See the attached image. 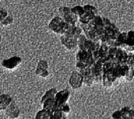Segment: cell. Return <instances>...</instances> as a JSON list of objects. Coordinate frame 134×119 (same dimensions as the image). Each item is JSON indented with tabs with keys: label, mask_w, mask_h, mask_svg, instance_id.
<instances>
[{
	"label": "cell",
	"mask_w": 134,
	"mask_h": 119,
	"mask_svg": "<svg viewBox=\"0 0 134 119\" xmlns=\"http://www.w3.org/2000/svg\"><path fill=\"white\" fill-rule=\"evenodd\" d=\"M84 12L79 17V22L80 24L87 25L97 16V9L96 8L90 4L83 6Z\"/></svg>",
	"instance_id": "5"
},
{
	"label": "cell",
	"mask_w": 134,
	"mask_h": 119,
	"mask_svg": "<svg viewBox=\"0 0 134 119\" xmlns=\"http://www.w3.org/2000/svg\"><path fill=\"white\" fill-rule=\"evenodd\" d=\"M69 83L71 87L74 90L81 88L84 84L83 74L77 70L73 71L69 78Z\"/></svg>",
	"instance_id": "8"
},
{
	"label": "cell",
	"mask_w": 134,
	"mask_h": 119,
	"mask_svg": "<svg viewBox=\"0 0 134 119\" xmlns=\"http://www.w3.org/2000/svg\"><path fill=\"white\" fill-rule=\"evenodd\" d=\"M80 26L87 39L94 42H100L104 31L102 17L97 15L88 24H80Z\"/></svg>",
	"instance_id": "1"
},
{
	"label": "cell",
	"mask_w": 134,
	"mask_h": 119,
	"mask_svg": "<svg viewBox=\"0 0 134 119\" xmlns=\"http://www.w3.org/2000/svg\"><path fill=\"white\" fill-rule=\"evenodd\" d=\"M87 39V37L84 34H82L81 36L80 37L78 40V48L79 50H84V44Z\"/></svg>",
	"instance_id": "29"
},
{
	"label": "cell",
	"mask_w": 134,
	"mask_h": 119,
	"mask_svg": "<svg viewBox=\"0 0 134 119\" xmlns=\"http://www.w3.org/2000/svg\"><path fill=\"white\" fill-rule=\"evenodd\" d=\"M88 57L89 53L87 51L85 50H79L76 55V62L87 63Z\"/></svg>",
	"instance_id": "22"
},
{
	"label": "cell",
	"mask_w": 134,
	"mask_h": 119,
	"mask_svg": "<svg viewBox=\"0 0 134 119\" xmlns=\"http://www.w3.org/2000/svg\"><path fill=\"white\" fill-rule=\"evenodd\" d=\"M126 51L129 52L134 51V31H127V38L124 48Z\"/></svg>",
	"instance_id": "18"
},
{
	"label": "cell",
	"mask_w": 134,
	"mask_h": 119,
	"mask_svg": "<svg viewBox=\"0 0 134 119\" xmlns=\"http://www.w3.org/2000/svg\"><path fill=\"white\" fill-rule=\"evenodd\" d=\"M128 53L125 50L117 48L112 63L115 65L126 64Z\"/></svg>",
	"instance_id": "11"
},
{
	"label": "cell",
	"mask_w": 134,
	"mask_h": 119,
	"mask_svg": "<svg viewBox=\"0 0 134 119\" xmlns=\"http://www.w3.org/2000/svg\"><path fill=\"white\" fill-rule=\"evenodd\" d=\"M52 112V119H66V114L60 110H56Z\"/></svg>",
	"instance_id": "27"
},
{
	"label": "cell",
	"mask_w": 134,
	"mask_h": 119,
	"mask_svg": "<svg viewBox=\"0 0 134 119\" xmlns=\"http://www.w3.org/2000/svg\"><path fill=\"white\" fill-rule=\"evenodd\" d=\"M69 26L60 16L54 17L48 24V27L51 31L61 36L65 34Z\"/></svg>",
	"instance_id": "4"
},
{
	"label": "cell",
	"mask_w": 134,
	"mask_h": 119,
	"mask_svg": "<svg viewBox=\"0 0 134 119\" xmlns=\"http://www.w3.org/2000/svg\"><path fill=\"white\" fill-rule=\"evenodd\" d=\"M14 21V18L12 16L8 15L6 18H5L4 19L1 21V24L4 26H7L13 24Z\"/></svg>",
	"instance_id": "31"
},
{
	"label": "cell",
	"mask_w": 134,
	"mask_h": 119,
	"mask_svg": "<svg viewBox=\"0 0 134 119\" xmlns=\"http://www.w3.org/2000/svg\"><path fill=\"white\" fill-rule=\"evenodd\" d=\"M127 32L121 33L115 42L114 47L121 48L124 49L125 47V41L127 38Z\"/></svg>",
	"instance_id": "25"
},
{
	"label": "cell",
	"mask_w": 134,
	"mask_h": 119,
	"mask_svg": "<svg viewBox=\"0 0 134 119\" xmlns=\"http://www.w3.org/2000/svg\"><path fill=\"white\" fill-rule=\"evenodd\" d=\"M5 114L11 119L17 118L20 114V110L16 104L15 102L13 101L11 104L5 111Z\"/></svg>",
	"instance_id": "16"
},
{
	"label": "cell",
	"mask_w": 134,
	"mask_h": 119,
	"mask_svg": "<svg viewBox=\"0 0 134 119\" xmlns=\"http://www.w3.org/2000/svg\"><path fill=\"white\" fill-rule=\"evenodd\" d=\"M133 77H134V69L130 68L128 75L126 77L125 80L128 81H130L133 79Z\"/></svg>",
	"instance_id": "34"
},
{
	"label": "cell",
	"mask_w": 134,
	"mask_h": 119,
	"mask_svg": "<svg viewBox=\"0 0 134 119\" xmlns=\"http://www.w3.org/2000/svg\"><path fill=\"white\" fill-rule=\"evenodd\" d=\"M92 73L94 80V83H100L102 81L103 74V63L100 61H97L91 68Z\"/></svg>",
	"instance_id": "10"
},
{
	"label": "cell",
	"mask_w": 134,
	"mask_h": 119,
	"mask_svg": "<svg viewBox=\"0 0 134 119\" xmlns=\"http://www.w3.org/2000/svg\"><path fill=\"white\" fill-rule=\"evenodd\" d=\"M109 47L105 45L101 44L98 52V61H100L103 63H105L108 59Z\"/></svg>",
	"instance_id": "19"
},
{
	"label": "cell",
	"mask_w": 134,
	"mask_h": 119,
	"mask_svg": "<svg viewBox=\"0 0 134 119\" xmlns=\"http://www.w3.org/2000/svg\"><path fill=\"white\" fill-rule=\"evenodd\" d=\"M116 66L109 62L103 63V74L102 82L104 86L110 87L118 80L114 72V68Z\"/></svg>",
	"instance_id": "3"
},
{
	"label": "cell",
	"mask_w": 134,
	"mask_h": 119,
	"mask_svg": "<svg viewBox=\"0 0 134 119\" xmlns=\"http://www.w3.org/2000/svg\"><path fill=\"white\" fill-rule=\"evenodd\" d=\"M21 61L22 59L20 57L14 56L4 59L2 62V66L5 69L13 70L17 68L21 63Z\"/></svg>",
	"instance_id": "9"
},
{
	"label": "cell",
	"mask_w": 134,
	"mask_h": 119,
	"mask_svg": "<svg viewBox=\"0 0 134 119\" xmlns=\"http://www.w3.org/2000/svg\"><path fill=\"white\" fill-rule=\"evenodd\" d=\"M58 110H61L62 112H63V113L67 114L70 111V107L69 105L66 103V104H65L62 105L61 106H60Z\"/></svg>",
	"instance_id": "32"
},
{
	"label": "cell",
	"mask_w": 134,
	"mask_h": 119,
	"mask_svg": "<svg viewBox=\"0 0 134 119\" xmlns=\"http://www.w3.org/2000/svg\"><path fill=\"white\" fill-rule=\"evenodd\" d=\"M8 16L7 11L4 9L1 8L0 10V17H1V21L4 19L5 18H6Z\"/></svg>",
	"instance_id": "33"
},
{
	"label": "cell",
	"mask_w": 134,
	"mask_h": 119,
	"mask_svg": "<svg viewBox=\"0 0 134 119\" xmlns=\"http://www.w3.org/2000/svg\"><path fill=\"white\" fill-rule=\"evenodd\" d=\"M130 68L127 64L116 65L114 68L115 74L117 79L124 78L125 79L128 75Z\"/></svg>",
	"instance_id": "15"
},
{
	"label": "cell",
	"mask_w": 134,
	"mask_h": 119,
	"mask_svg": "<svg viewBox=\"0 0 134 119\" xmlns=\"http://www.w3.org/2000/svg\"><path fill=\"white\" fill-rule=\"evenodd\" d=\"M13 101L12 97L8 94H2L0 96V110L5 111Z\"/></svg>",
	"instance_id": "20"
},
{
	"label": "cell",
	"mask_w": 134,
	"mask_h": 119,
	"mask_svg": "<svg viewBox=\"0 0 134 119\" xmlns=\"http://www.w3.org/2000/svg\"><path fill=\"white\" fill-rule=\"evenodd\" d=\"M126 64L130 68L134 69V53H128Z\"/></svg>",
	"instance_id": "30"
},
{
	"label": "cell",
	"mask_w": 134,
	"mask_h": 119,
	"mask_svg": "<svg viewBox=\"0 0 134 119\" xmlns=\"http://www.w3.org/2000/svg\"><path fill=\"white\" fill-rule=\"evenodd\" d=\"M112 119H134V109L129 106H124L116 110L111 114Z\"/></svg>",
	"instance_id": "7"
},
{
	"label": "cell",
	"mask_w": 134,
	"mask_h": 119,
	"mask_svg": "<svg viewBox=\"0 0 134 119\" xmlns=\"http://www.w3.org/2000/svg\"><path fill=\"white\" fill-rule=\"evenodd\" d=\"M35 119H52V112L42 109L37 112Z\"/></svg>",
	"instance_id": "26"
},
{
	"label": "cell",
	"mask_w": 134,
	"mask_h": 119,
	"mask_svg": "<svg viewBox=\"0 0 134 119\" xmlns=\"http://www.w3.org/2000/svg\"><path fill=\"white\" fill-rule=\"evenodd\" d=\"M82 74L83 76L84 84L88 87L91 86L94 83V80L91 71V68H88Z\"/></svg>",
	"instance_id": "21"
},
{
	"label": "cell",
	"mask_w": 134,
	"mask_h": 119,
	"mask_svg": "<svg viewBox=\"0 0 134 119\" xmlns=\"http://www.w3.org/2000/svg\"><path fill=\"white\" fill-rule=\"evenodd\" d=\"M61 44L68 50H73L78 47V40L68 37L66 35H62L60 37Z\"/></svg>",
	"instance_id": "13"
},
{
	"label": "cell",
	"mask_w": 134,
	"mask_h": 119,
	"mask_svg": "<svg viewBox=\"0 0 134 119\" xmlns=\"http://www.w3.org/2000/svg\"><path fill=\"white\" fill-rule=\"evenodd\" d=\"M42 105L43 107L42 109L48 111H53L58 110V106L55 102L54 98L46 100Z\"/></svg>",
	"instance_id": "23"
},
{
	"label": "cell",
	"mask_w": 134,
	"mask_h": 119,
	"mask_svg": "<svg viewBox=\"0 0 134 119\" xmlns=\"http://www.w3.org/2000/svg\"><path fill=\"white\" fill-rule=\"evenodd\" d=\"M35 74L41 78H47L49 72L48 71V63L45 60H39L35 69Z\"/></svg>",
	"instance_id": "12"
},
{
	"label": "cell",
	"mask_w": 134,
	"mask_h": 119,
	"mask_svg": "<svg viewBox=\"0 0 134 119\" xmlns=\"http://www.w3.org/2000/svg\"><path fill=\"white\" fill-rule=\"evenodd\" d=\"M82 34H83V32L80 26H77V25L69 26V27L64 35L79 40Z\"/></svg>",
	"instance_id": "17"
},
{
	"label": "cell",
	"mask_w": 134,
	"mask_h": 119,
	"mask_svg": "<svg viewBox=\"0 0 134 119\" xmlns=\"http://www.w3.org/2000/svg\"><path fill=\"white\" fill-rule=\"evenodd\" d=\"M104 31L100 39L101 44L105 45L109 48L114 47V44L121 32L115 24L106 18L103 17Z\"/></svg>",
	"instance_id": "2"
},
{
	"label": "cell",
	"mask_w": 134,
	"mask_h": 119,
	"mask_svg": "<svg viewBox=\"0 0 134 119\" xmlns=\"http://www.w3.org/2000/svg\"><path fill=\"white\" fill-rule=\"evenodd\" d=\"M69 97L70 92L66 89H64L57 92L54 99L58 106V109L61 105L66 104Z\"/></svg>",
	"instance_id": "14"
},
{
	"label": "cell",
	"mask_w": 134,
	"mask_h": 119,
	"mask_svg": "<svg viewBox=\"0 0 134 119\" xmlns=\"http://www.w3.org/2000/svg\"><path fill=\"white\" fill-rule=\"evenodd\" d=\"M60 17L70 26H76L79 21V17L72 11L71 8L61 6L59 8Z\"/></svg>",
	"instance_id": "6"
},
{
	"label": "cell",
	"mask_w": 134,
	"mask_h": 119,
	"mask_svg": "<svg viewBox=\"0 0 134 119\" xmlns=\"http://www.w3.org/2000/svg\"><path fill=\"white\" fill-rule=\"evenodd\" d=\"M71 10L72 12L76 15L78 17H79L84 12V9L83 6L76 5L71 7Z\"/></svg>",
	"instance_id": "28"
},
{
	"label": "cell",
	"mask_w": 134,
	"mask_h": 119,
	"mask_svg": "<svg viewBox=\"0 0 134 119\" xmlns=\"http://www.w3.org/2000/svg\"><path fill=\"white\" fill-rule=\"evenodd\" d=\"M57 92H58V91L57 89L55 88H52L49 89L46 92V93L42 96L40 100V103L42 104L46 100L50 99H54Z\"/></svg>",
	"instance_id": "24"
}]
</instances>
